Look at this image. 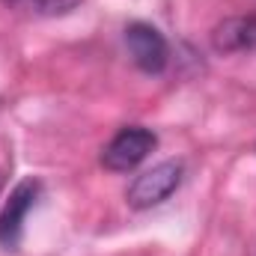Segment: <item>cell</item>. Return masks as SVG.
<instances>
[{
  "label": "cell",
  "instance_id": "2",
  "mask_svg": "<svg viewBox=\"0 0 256 256\" xmlns=\"http://www.w3.org/2000/svg\"><path fill=\"white\" fill-rule=\"evenodd\" d=\"M155 146H158V137H155L149 128L128 126L104 146L102 164H104L108 170H114V173H128V170H134L137 164H143Z\"/></svg>",
  "mask_w": 256,
  "mask_h": 256
},
{
  "label": "cell",
  "instance_id": "6",
  "mask_svg": "<svg viewBox=\"0 0 256 256\" xmlns=\"http://www.w3.org/2000/svg\"><path fill=\"white\" fill-rule=\"evenodd\" d=\"M3 6L24 12V15H36V18H57L78 9L80 0H3Z\"/></svg>",
  "mask_w": 256,
  "mask_h": 256
},
{
  "label": "cell",
  "instance_id": "4",
  "mask_svg": "<svg viewBox=\"0 0 256 256\" xmlns=\"http://www.w3.org/2000/svg\"><path fill=\"white\" fill-rule=\"evenodd\" d=\"M42 185L36 179H24L15 185V191L9 194L3 212H0V248L6 250H18L21 244V236H24V220H27V212L33 208V202L39 200Z\"/></svg>",
  "mask_w": 256,
  "mask_h": 256
},
{
  "label": "cell",
  "instance_id": "5",
  "mask_svg": "<svg viewBox=\"0 0 256 256\" xmlns=\"http://www.w3.org/2000/svg\"><path fill=\"white\" fill-rule=\"evenodd\" d=\"M212 45L218 54H238V51H254L256 48V15H238L226 18L214 27Z\"/></svg>",
  "mask_w": 256,
  "mask_h": 256
},
{
  "label": "cell",
  "instance_id": "3",
  "mask_svg": "<svg viewBox=\"0 0 256 256\" xmlns=\"http://www.w3.org/2000/svg\"><path fill=\"white\" fill-rule=\"evenodd\" d=\"M126 45L134 66L146 74H158L164 72L170 63V48H167V39L152 27V24H143V21H134L126 27Z\"/></svg>",
  "mask_w": 256,
  "mask_h": 256
},
{
  "label": "cell",
  "instance_id": "1",
  "mask_svg": "<svg viewBox=\"0 0 256 256\" xmlns=\"http://www.w3.org/2000/svg\"><path fill=\"white\" fill-rule=\"evenodd\" d=\"M179 185H182V164L179 161H161L131 182L126 200L131 208H152V206H161Z\"/></svg>",
  "mask_w": 256,
  "mask_h": 256
}]
</instances>
